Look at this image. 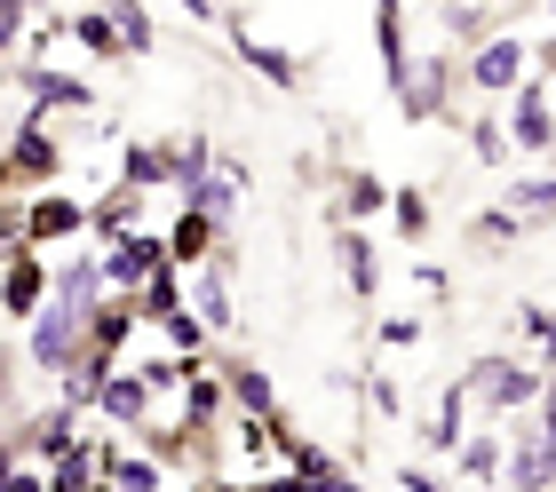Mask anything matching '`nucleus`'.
I'll return each instance as SVG.
<instances>
[{
    "label": "nucleus",
    "instance_id": "f257e3e1",
    "mask_svg": "<svg viewBox=\"0 0 556 492\" xmlns=\"http://www.w3.org/2000/svg\"><path fill=\"white\" fill-rule=\"evenodd\" d=\"M541 366L533 357H477V366L462 374V398L469 405H485V413H525V405H541Z\"/></svg>",
    "mask_w": 556,
    "mask_h": 492
},
{
    "label": "nucleus",
    "instance_id": "f03ea898",
    "mask_svg": "<svg viewBox=\"0 0 556 492\" xmlns=\"http://www.w3.org/2000/svg\"><path fill=\"white\" fill-rule=\"evenodd\" d=\"M24 326H33V333H24V357H33L40 374H72V366H80V333H88V310L80 302L48 294Z\"/></svg>",
    "mask_w": 556,
    "mask_h": 492
},
{
    "label": "nucleus",
    "instance_id": "7ed1b4c3",
    "mask_svg": "<svg viewBox=\"0 0 556 492\" xmlns=\"http://www.w3.org/2000/svg\"><path fill=\"white\" fill-rule=\"evenodd\" d=\"M16 223H24V247L48 254V247H64V239H88V199H72V191H33L16 206Z\"/></svg>",
    "mask_w": 556,
    "mask_h": 492
},
{
    "label": "nucleus",
    "instance_id": "20e7f679",
    "mask_svg": "<svg viewBox=\"0 0 556 492\" xmlns=\"http://www.w3.org/2000/svg\"><path fill=\"white\" fill-rule=\"evenodd\" d=\"M151 270H167V239H160V230H128V239H112L104 254H96V278H104L112 302H128Z\"/></svg>",
    "mask_w": 556,
    "mask_h": 492
},
{
    "label": "nucleus",
    "instance_id": "39448f33",
    "mask_svg": "<svg viewBox=\"0 0 556 492\" xmlns=\"http://www.w3.org/2000/svg\"><path fill=\"white\" fill-rule=\"evenodd\" d=\"M501 103H509V119H501L509 151H525V160H548V72L525 64V80L501 96Z\"/></svg>",
    "mask_w": 556,
    "mask_h": 492
},
{
    "label": "nucleus",
    "instance_id": "423d86ee",
    "mask_svg": "<svg viewBox=\"0 0 556 492\" xmlns=\"http://www.w3.org/2000/svg\"><path fill=\"white\" fill-rule=\"evenodd\" d=\"M525 64H533V56H525V40L509 33V24H501L493 40H477V56H469V88L501 103V96H509V88L525 80Z\"/></svg>",
    "mask_w": 556,
    "mask_h": 492
},
{
    "label": "nucleus",
    "instance_id": "0eeeda50",
    "mask_svg": "<svg viewBox=\"0 0 556 492\" xmlns=\"http://www.w3.org/2000/svg\"><path fill=\"white\" fill-rule=\"evenodd\" d=\"M16 88H24V119H48V112H88V103H96V88H88V80H72V72H56V64L16 72Z\"/></svg>",
    "mask_w": 556,
    "mask_h": 492
},
{
    "label": "nucleus",
    "instance_id": "6e6552de",
    "mask_svg": "<svg viewBox=\"0 0 556 492\" xmlns=\"http://www.w3.org/2000/svg\"><path fill=\"white\" fill-rule=\"evenodd\" d=\"M239 191H247V167H239V160H223V151H215V167L199 175V184H184V206H191V215H207V223L223 230V223L239 215Z\"/></svg>",
    "mask_w": 556,
    "mask_h": 492
},
{
    "label": "nucleus",
    "instance_id": "1a4fd4ad",
    "mask_svg": "<svg viewBox=\"0 0 556 492\" xmlns=\"http://www.w3.org/2000/svg\"><path fill=\"white\" fill-rule=\"evenodd\" d=\"M40 302H48V254L16 247L9 263H0V318H33Z\"/></svg>",
    "mask_w": 556,
    "mask_h": 492
},
{
    "label": "nucleus",
    "instance_id": "9d476101",
    "mask_svg": "<svg viewBox=\"0 0 556 492\" xmlns=\"http://www.w3.org/2000/svg\"><path fill=\"white\" fill-rule=\"evenodd\" d=\"M88 405L104 413V421H119V429H151V390H143V374H96V390H88Z\"/></svg>",
    "mask_w": 556,
    "mask_h": 492
},
{
    "label": "nucleus",
    "instance_id": "9b49d317",
    "mask_svg": "<svg viewBox=\"0 0 556 492\" xmlns=\"http://www.w3.org/2000/svg\"><path fill=\"white\" fill-rule=\"evenodd\" d=\"M501 461H509V445L485 429V437H462L453 445V484H469V492H501Z\"/></svg>",
    "mask_w": 556,
    "mask_h": 492
},
{
    "label": "nucleus",
    "instance_id": "f8f14e48",
    "mask_svg": "<svg viewBox=\"0 0 556 492\" xmlns=\"http://www.w3.org/2000/svg\"><path fill=\"white\" fill-rule=\"evenodd\" d=\"M128 230H143V191H128V184H112L104 199H88V239H128Z\"/></svg>",
    "mask_w": 556,
    "mask_h": 492
},
{
    "label": "nucleus",
    "instance_id": "ddd939ff",
    "mask_svg": "<svg viewBox=\"0 0 556 492\" xmlns=\"http://www.w3.org/2000/svg\"><path fill=\"white\" fill-rule=\"evenodd\" d=\"M334 254H342V287L350 294H358V302H374V294H382V254H374V239H366V230H342V239H334Z\"/></svg>",
    "mask_w": 556,
    "mask_h": 492
},
{
    "label": "nucleus",
    "instance_id": "4468645a",
    "mask_svg": "<svg viewBox=\"0 0 556 492\" xmlns=\"http://www.w3.org/2000/svg\"><path fill=\"white\" fill-rule=\"evenodd\" d=\"M223 413H231V398H223V374H199V366H191V381H184V421H175V429L215 437Z\"/></svg>",
    "mask_w": 556,
    "mask_h": 492
},
{
    "label": "nucleus",
    "instance_id": "2eb2a0df",
    "mask_svg": "<svg viewBox=\"0 0 556 492\" xmlns=\"http://www.w3.org/2000/svg\"><path fill=\"white\" fill-rule=\"evenodd\" d=\"M223 398H231V413H255V421H270V413H278L270 374L247 366V357H231V366H223Z\"/></svg>",
    "mask_w": 556,
    "mask_h": 492
},
{
    "label": "nucleus",
    "instance_id": "dca6fc26",
    "mask_svg": "<svg viewBox=\"0 0 556 492\" xmlns=\"http://www.w3.org/2000/svg\"><path fill=\"white\" fill-rule=\"evenodd\" d=\"M191 318L199 326H207V333H231V270H223V263H207V270H199L191 278Z\"/></svg>",
    "mask_w": 556,
    "mask_h": 492
},
{
    "label": "nucleus",
    "instance_id": "f3484780",
    "mask_svg": "<svg viewBox=\"0 0 556 492\" xmlns=\"http://www.w3.org/2000/svg\"><path fill=\"white\" fill-rule=\"evenodd\" d=\"M239 64H247V72H263L270 88H302V56H294V48H270V40H255L247 24H239Z\"/></svg>",
    "mask_w": 556,
    "mask_h": 492
},
{
    "label": "nucleus",
    "instance_id": "a211bd4d",
    "mask_svg": "<svg viewBox=\"0 0 556 492\" xmlns=\"http://www.w3.org/2000/svg\"><path fill=\"white\" fill-rule=\"evenodd\" d=\"M160 239H167V263H175V270H199V263H207V247H215V223L184 206V215H175V230H160Z\"/></svg>",
    "mask_w": 556,
    "mask_h": 492
},
{
    "label": "nucleus",
    "instance_id": "6ab92c4d",
    "mask_svg": "<svg viewBox=\"0 0 556 492\" xmlns=\"http://www.w3.org/2000/svg\"><path fill=\"white\" fill-rule=\"evenodd\" d=\"M382 206H390V184H382V175H350L342 199H334V215H342V230H358V223H382Z\"/></svg>",
    "mask_w": 556,
    "mask_h": 492
},
{
    "label": "nucleus",
    "instance_id": "aec40b11",
    "mask_svg": "<svg viewBox=\"0 0 556 492\" xmlns=\"http://www.w3.org/2000/svg\"><path fill=\"white\" fill-rule=\"evenodd\" d=\"M160 151H167V184H175V191L199 184V175L215 167V143H207V136H160Z\"/></svg>",
    "mask_w": 556,
    "mask_h": 492
},
{
    "label": "nucleus",
    "instance_id": "412c9836",
    "mask_svg": "<svg viewBox=\"0 0 556 492\" xmlns=\"http://www.w3.org/2000/svg\"><path fill=\"white\" fill-rule=\"evenodd\" d=\"M112 33H119V48H128V56H151V48H160V24H151V9L143 0H112Z\"/></svg>",
    "mask_w": 556,
    "mask_h": 492
},
{
    "label": "nucleus",
    "instance_id": "4be33fe9",
    "mask_svg": "<svg viewBox=\"0 0 556 492\" xmlns=\"http://www.w3.org/2000/svg\"><path fill=\"white\" fill-rule=\"evenodd\" d=\"M119 184L128 191H160L167 184V151L160 143H119Z\"/></svg>",
    "mask_w": 556,
    "mask_h": 492
},
{
    "label": "nucleus",
    "instance_id": "5701e85b",
    "mask_svg": "<svg viewBox=\"0 0 556 492\" xmlns=\"http://www.w3.org/2000/svg\"><path fill=\"white\" fill-rule=\"evenodd\" d=\"M64 33L88 48V56H104V64H119L128 48H119V33H112V16L104 9H80V16H64Z\"/></svg>",
    "mask_w": 556,
    "mask_h": 492
},
{
    "label": "nucleus",
    "instance_id": "b1692460",
    "mask_svg": "<svg viewBox=\"0 0 556 492\" xmlns=\"http://www.w3.org/2000/svg\"><path fill=\"white\" fill-rule=\"evenodd\" d=\"M421 437H429L438 453H453V445L469 437V398H462V390H445V398H438V413L421 421Z\"/></svg>",
    "mask_w": 556,
    "mask_h": 492
},
{
    "label": "nucleus",
    "instance_id": "393cba45",
    "mask_svg": "<svg viewBox=\"0 0 556 492\" xmlns=\"http://www.w3.org/2000/svg\"><path fill=\"white\" fill-rule=\"evenodd\" d=\"M445 33H453V40H493V33H501V9H477V0H453V9H445Z\"/></svg>",
    "mask_w": 556,
    "mask_h": 492
},
{
    "label": "nucleus",
    "instance_id": "a878e982",
    "mask_svg": "<svg viewBox=\"0 0 556 492\" xmlns=\"http://www.w3.org/2000/svg\"><path fill=\"white\" fill-rule=\"evenodd\" d=\"M382 215L397 223V230H406V239H429V191H390V206H382Z\"/></svg>",
    "mask_w": 556,
    "mask_h": 492
},
{
    "label": "nucleus",
    "instance_id": "bb28decb",
    "mask_svg": "<svg viewBox=\"0 0 556 492\" xmlns=\"http://www.w3.org/2000/svg\"><path fill=\"white\" fill-rule=\"evenodd\" d=\"M160 333H167V342H175V357H199V350H207V342H215V333H207V326H199V318H191V310H175V318H160Z\"/></svg>",
    "mask_w": 556,
    "mask_h": 492
},
{
    "label": "nucleus",
    "instance_id": "cd10ccee",
    "mask_svg": "<svg viewBox=\"0 0 556 492\" xmlns=\"http://www.w3.org/2000/svg\"><path fill=\"white\" fill-rule=\"evenodd\" d=\"M548 206H556V191H548V175L533 167V175L517 184V215H525V223H548Z\"/></svg>",
    "mask_w": 556,
    "mask_h": 492
},
{
    "label": "nucleus",
    "instance_id": "c85d7f7f",
    "mask_svg": "<svg viewBox=\"0 0 556 492\" xmlns=\"http://www.w3.org/2000/svg\"><path fill=\"white\" fill-rule=\"evenodd\" d=\"M469 151H477L485 167H501V160H509V136H501V119H477V127H469Z\"/></svg>",
    "mask_w": 556,
    "mask_h": 492
},
{
    "label": "nucleus",
    "instance_id": "c756f323",
    "mask_svg": "<svg viewBox=\"0 0 556 492\" xmlns=\"http://www.w3.org/2000/svg\"><path fill=\"white\" fill-rule=\"evenodd\" d=\"M517 326H525V342H533V350H548V302H541V294H525Z\"/></svg>",
    "mask_w": 556,
    "mask_h": 492
},
{
    "label": "nucleus",
    "instance_id": "7c9ffc66",
    "mask_svg": "<svg viewBox=\"0 0 556 492\" xmlns=\"http://www.w3.org/2000/svg\"><path fill=\"white\" fill-rule=\"evenodd\" d=\"M24 24H33V16H24V9H16V0H0V64H9V56H16V40H24Z\"/></svg>",
    "mask_w": 556,
    "mask_h": 492
},
{
    "label": "nucleus",
    "instance_id": "2f4dec72",
    "mask_svg": "<svg viewBox=\"0 0 556 492\" xmlns=\"http://www.w3.org/2000/svg\"><path fill=\"white\" fill-rule=\"evenodd\" d=\"M477 239H485V247H509V239H517V215H477Z\"/></svg>",
    "mask_w": 556,
    "mask_h": 492
},
{
    "label": "nucleus",
    "instance_id": "473e14b6",
    "mask_svg": "<svg viewBox=\"0 0 556 492\" xmlns=\"http://www.w3.org/2000/svg\"><path fill=\"white\" fill-rule=\"evenodd\" d=\"M397 484H406V492H469V484H453V477H429V469H397Z\"/></svg>",
    "mask_w": 556,
    "mask_h": 492
},
{
    "label": "nucleus",
    "instance_id": "72a5a7b5",
    "mask_svg": "<svg viewBox=\"0 0 556 492\" xmlns=\"http://www.w3.org/2000/svg\"><path fill=\"white\" fill-rule=\"evenodd\" d=\"M382 342H390V350H414V342H421V318H390Z\"/></svg>",
    "mask_w": 556,
    "mask_h": 492
},
{
    "label": "nucleus",
    "instance_id": "f704fd0d",
    "mask_svg": "<svg viewBox=\"0 0 556 492\" xmlns=\"http://www.w3.org/2000/svg\"><path fill=\"white\" fill-rule=\"evenodd\" d=\"M184 16L191 24H223V0H184Z\"/></svg>",
    "mask_w": 556,
    "mask_h": 492
},
{
    "label": "nucleus",
    "instance_id": "c9c22d12",
    "mask_svg": "<svg viewBox=\"0 0 556 492\" xmlns=\"http://www.w3.org/2000/svg\"><path fill=\"white\" fill-rule=\"evenodd\" d=\"M0 413H9V350H0Z\"/></svg>",
    "mask_w": 556,
    "mask_h": 492
},
{
    "label": "nucleus",
    "instance_id": "e433bc0d",
    "mask_svg": "<svg viewBox=\"0 0 556 492\" xmlns=\"http://www.w3.org/2000/svg\"><path fill=\"white\" fill-rule=\"evenodd\" d=\"M223 492H270V484H239V477H231V484H223Z\"/></svg>",
    "mask_w": 556,
    "mask_h": 492
},
{
    "label": "nucleus",
    "instance_id": "4c0bfd02",
    "mask_svg": "<svg viewBox=\"0 0 556 492\" xmlns=\"http://www.w3.org/2000/svg\"><path fill=\"white\" fill-rule=\"evenodd\" d=\"M16 9H24V16H40V9H48V0H16Z\"/></svg>",
    "mask_w": 556,
    "mask_h": 492
},
{
    "label": "nucleus",
    "instance_id": "58836bf2",
    "mask_svg": "<svg viewBox=\"0 0 556 492\" xmlns=\"http://www.w3.org/2000/svg\"><path fill=\"white\" fill-rule=\"evenodd\" d=\"M477 9H501V0H477Z\"/></svg>",
    "mask_w": 556,
    "mask_h": 492
},
{
    "label": "nucleus",
    "instance_id": "ea45409f",
    "mask_svg": "<svg viewBox=\"0 0 556 492\" xmlns=\"http://www.w3.org/2000/svg\"><path fill=\"white\" fill-rule=\"evenodd\" d=\"M96 492H104V484H96Z\"/></svg>",
    "mask_w": 556,
    "mask_h": 492
}]
</instances>
